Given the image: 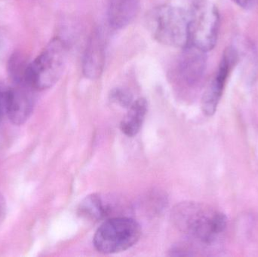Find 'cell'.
<instances>
[{
  "instance_id": "6da1fadb",
  "label": "cell",
  "mask_w": 258,
  "mask_h": 257,
  "mask_svg": "<svg viewBox=\"0 0 258 257\" xmlns=\"http://www.w3.org/2000/svg\"><path fill=\"white\" fill-rule=\"evenodd\" d=\"M173 215L177 227L203 246L218 244L227 229L224 214L199 204H180Z\"/></svg>"
},
{
  "instance_id": "7a4b0ae2",
  "label": "cell",
  "mask_w": 258,
  "mask_h": 257,
  "mask_svg": "<svg viewBox=\"0 0 258 257\" xmlns=\"http://www.w3.org/2000/svg\"><path fill=\"white\" fill-rule=\"evenodd\" d=\"M145 20L149 32L159 43L180 48L189 45L188 12L183 9L162 5L150 10Z\"/></svg>"
},
{
  "instance_id": "3957f363",
  "label": "cell",
  "mask_w": 258,
  "mask_h": 257,
  "mask_svg": "<svg viewBox=\"0 0 258 257\" xmlns=\"http://www.w3.org/2000/svg\"><path fill=\"white\" fill-rule=\"evenodd\" d=\"M67 59L66 44L60 38H54L35 60L27 65L24 84L34 91L46 90L52 87L63 75Z\"/></svg>"
},
{
  "instance_id": "277c9868",
  "label": "cell",
  "mask_w": 258,
  "mask_h": 257,
  "mask_svg": "<svg viewBox=\"0 0 258 257\" xmlns=\"http://www.w3.org/2000/svg\"><path fill=\"white\" fill-rule=\"evenodd\" d=\"M141 235V226L133 219L113 217L106 220L95 232L93 244L100 253L113 254L135 245Z\"/></svg>"
},
{
  "instance_id": "5b68a950",
  "label": "cell",
  "mask_w": 258,
  "mask_h": 257,
  "mask_svg": "<svg viewBox=\"0 0 258 257\" xmlns=\"http://www.w3.org/2000/svg\"><path fill=\"white\" fill-rule=\"evenodd\" d=\"M189 44L208 52L215 48L220 27L219 12L207 0H197L188 12Z\"/></svg>"
},
{
  "instance_id": "8992f818",
  "label": "cell",
  "mask_w": 258,
  "mask_h": 257,
  "mask_svg": "<svg viewBox=\"0 0 258 257\" xmlns=\"http://www.w3.org/2000/svg\"><path fill=\"white\" fill-rule=\"evenodd\" d=\"M237 61L236 50L233 47L226 48L223 53L218 70L208 84L202 98V110L206 116H213L216 112L227 78Z\"/></svg>"
},
{
  "instance_id": "52a82bcc",
  "label": "cell",
  "mask_w": 258,
  "mask_h": 257,
  "mask_svg": "<svg viewBox=\"0 0 258 257\" xmlns=\"http://www.w3.org/2000/svg\"><path fill=\"white\" fill-rule=\"evenodd\" d=\"M206 51L191 44L186 45L183 48L176 66L177 79L189 87L198 84L206 71Z\"/></svg>"
},
{
  "instance_id": "ba28073f",
  "label": "cell",
  "mask_w": 258,
  "mask_h": 257,
  "mask_svg": "<svg viewBox=\"0 0 258 257\" xmlns=\"http://www.w3.org/2000/svg\"><path fill=\"white\" fill-rule=\"evenodd\" d=\"M106 60V40L101 29L92 32L86 45L83 60V72L89 79H97L104 70Z\"/></svg>"
},
{
  "instance_id": "9c48e42d",
  "label": "cell",
  "mask_w": 258,
  "mask_h": 257,
  "mask_svg": "<svg viewBox=\"0 0 258 257\" xmlns=\"http://www.w3.org/2000/svg\"><path fill=\"white\" fill-rule=\"evenodd\" d=\"M32 91L34 90L21 84L11 87L7 117L15 125H23L30 117L34 107V99Z\"/></svg>"
},
{
  "instance_id": "30bf717a",
  "label": "cell",
  "mask_w": 258,
  "mask_h": 257,
  "mask_svg": "<svg viewBox=\"0 0 258 257\" xmlns=\"http://www.w3.org/2000/svg\"><path fill=\"white\" fill-rule=\"evenodd\" d=\"M141 0H110L107 11L108 22L115 30L128 26L139 13Z\"/></svg>"
},
{
  "instance_id": "8fae6325",
  "label": "cell",
  "mask_w": 258,
  "mask_h": 257,
  "mask_svg": "<svg viewBox=\"0 0 258 257\" xmlns=\"http://www.w3.org/2000/svg\"><path fill=\"white\" fill-rule=\"evenodd\" d=\"M112 211L113 206L111 202L97 194L87 196L81 202L79 208V214L92 221L103 220L108 217Z\"/></svg>"
},
{
  "instance_id": "7c38bea8",
  "label": "cell",
  "mask_w": 258,
  "mask_h": 257,
  "mask_svg": "<svg viewBox=\"0 0 258 257\" xmlns=\"http://www.w3.org/2000/svg\"><path fill=\"white\" fill-rule=\"evenodd\" d=\"M147 101L145 98H138L134 101L120 124L121 130L128 137H134L139 132L147 112Z\"/></svg>"
},
{
  "instance_id": "4fadbf2b",
  "label": "cell",
  "mask_w": 258,
  "mask_h": 257,
  "mask_svg": "<svg viewBox=\"0 0 258 257\" xmlns=\"http://www.w3.org/2000/svg\"><path fill=\"white\" fill-rule=\"evenodd\" d=\"M110 99L113 102L124 107H129L133 103L132 94L122 89H113L110 93Z\"/></svg>"
},
{
  "instance_id": "5bb4252c",
  "label": "cell",
  "mask_w": 258,
  "mask_h": 257,
  "mask_svg": "<svg viewBox=\"0 0 258 257\" xmlns=\"http://www.w3.org/2000/svg\"><path fill=\"white\" fill-rule=\"evenodd\" d=\"M10 96L11 87L0 85V124H2L3 118L7 116Z\"/></svg>"
},
{
  "instance_id": "9a60e30c",
  "label": "cell",
  "mask_w": 258,
  "mask_h": 257,
  "mask_svg": "<svg viewBox=\"0 0 258 257\" xmlns=\"http://www.w3.org/2000/svg\"><path fill=\"white\" fill-rule=\"evenodd\" d=\"M233 2L245 10L253 9L258 5V0H233Z\"/></svg>"
},
{
  "instance_id": "2e32d148",
  "label": "cell",
  "mask_w": 258,
  "mask_h": 257,
  "mask_svg": "<svg viewBox=\"0 0 258 257\" xmlns=\"http://www.w3.org/2000/svg\"><path fill=\"white\" fill-rule=\"evenodd\" d=\"M7 206H6V201L4 196L0 193V226L4 221L6 215Z\"/></svg>"
},
{
  "instance_id": "e0dca14e",
  "label": "cell",
  "mask_w": 258,
  "mask_h": 257,
  "mask_svg": "<svg viewBox=\"0 0 258 257\" xmlns=\"http://www.w3.org/2000/svg\"><path fill=\"white\" fill-rule=\"evenodd\" d=\"M0 137H1V125H0Z\"/></svg>"
}]
</instances>
